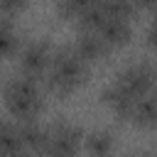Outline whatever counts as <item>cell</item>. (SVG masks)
<instances>
[{
  "mask_svg": "<svg viewBox=\"0 0 157 157\" xmlns=\"http://www.w3.org/2000/svg\"><path fill=\"white\" fill-rule=\"evenodd\" d=\"M0 157H7V155H0Z\"/></svg>",
  "mask_w": 157,
  "mask_h": 157,
  "instance_id": "obj_22",
  "label": "cell"
},
{
  "mask_svg": "<svg viewBox=\"0 0 157 157\" xmlns=\"http://www.w3.org/2000/svg\"><path fill=\"white\" fill-rule=\"evenodd\" d=\"M128 157H147V155H128Z\"/></svg>",
  "mask_w": 157,
  "mask_h": 157,
  "instance_id": "obj_20",
  "label": "cell"
},
{
  "mask_svg": "<svg viewBox=\"0 0 157 157\" xmlns=\"http://www.w3.org/2000/svg\"><path fill=\"white\" fill-rule=\"evenodd\" d=\"M147 44H152L157 49V20H152V25L147 27Z\"/></svg>",
  "mask_w": 157,
  "mask_h": 157,
  "instance_id": "obj_18",
  "label": "cell"
},
{
  "mask_svg": "<svg viewBox=\"0 0 157 157\" xmlns=\"http://www.w3.org/2000/svg\"><path fill=\"white\" fill-rule=\"evenodd\" d=\"M105 20H108L105 10L101 7V2H96L93 7H88V10L76 20V25H78V29H93V32H98L101 25H103Z\"/></svg>",
  "mask_w": 157,
  "mask_h": 157,
  "instance_id": "obj_16",
  "label": "cell"
},
{
  "mask_svg": "<svg viewBox=\"0 0 157 157\" xmlns=\"http://www.w3.org/2000/svg\"><path fill=\"white\" fill-rule=\"evenodd\" d=\"M98 0H56V12L64 20H78L88 7H93Z\"/></svg>",
  "mask_w": 157,
  "mask_h": 157,
  "instance_id": "obj_14",
  "label": "cell"
},
{
  "mask_svg": "<svg viewBox=\"0 0 157 157\" xmlns=\"http://www.w3.org/2000/svg\"><path fill=\"white\" fill-rule=\"evenodd\" d=\"M155 88H157V71H155Z\"/></svg>",
  "mask_w": 157,
  "mask_h": 157,
  "instance_id": "obj_21",
  "label": "cell"
},
{
  "mask_svg": "<svg viewBox=\"0 0 157 157\" xmlns=\"http://www.w3.org/2000/svg\"><path fill=\"white\" fill-rule=\"evenodd\" d=\"M130 120L140 128H152L157 125V88L145 93L142 98H137L135 108H132V115Z\"/></svg>",
  "mask_w": 157,
  "mask_h": 157,
  "instance_id": "obj_10",
  "label": "cell"
},
{
  "mask_svg": "<svg viewBox=\"0 0 157 157\" xmlns=\"http://www.w3.org/2000/svg\"><path fill=\"white\" fill-rule=\"evenodd\" d=\"M20 47H22V39H20V32L15 29V22L7 15H2L0 17V59L17 54Z\"/></svg>",
  "mask_w": 157,
  "mask_h": 157,
  "instance_id": "obj_12",
  "label": "cell"
},
{
  "mask_svg": "<svg viewBox=\"0 0 157 157\" xmlns=\"http://www.w3.org/2000/svg\"><path fill=\"white\" fill-rule=\"evenodd\" d=\"M0 17H2V12H0Z\"/></svg>",
  "mask_w": 157,
  "mask_h": 157,
  "instance_id": "obj_23",
  "label": "cell"
},
{
  "mask_svg": "<svg viewBox=\"0 0 157 157\" xmlns=\"http://www.w3.org/2000/svg\"><path fill=\"white\" fill-rule=\"evenodd\" d=\"M83 142V130L71 123V120H54L49 125V147L44 152V157L49 155H59V157H76V150Z\"/></svg>",
  "mask_w": 157,
  "mask_h": 157,
  "instance_id": "obj_4",
  "label": "cell"
},
{
  "mask_svg": "<svg viewBox=\"0 0 157 157\" xmlns=\"http://www.w3.org/2000/svg\"><path fill=\"white\" fill-rule=\"evenodd\" d=\"M74 47L88 64L91 61H101L113 52V47L101 37V32H93V29H78L76 37H74Z\"/></svg>",
  "mask_w": 157,
  "mask_h": 157,
  "instance_id": "obj_7",
  "label": "cell"
},
{
  "mask_svg": "<svg viewBox=\"0 0 157 157\" xmlns=\"http://www.w3.org/2000/svg\"><path fill=\"white\" fill-rule=\"evenodd\" d=\"M113 132L110 130H91L83 135V147L91 157H110L113 152Z\"/></svg>",
  "mask_w": 157,
  "mask_h": 157,
  "instance_id": "obj_11",
  "label": "cell"
},
{
  "mask_svg": "<svg viewBox=\"0 0 157 157\" xmlns=\"http://www.w3.org/2000/svg\"><path fill=\"white\" fill-rule=\"evenodd\" d=\"M155 71L157 66H152L147 59H135L115 74V81L125 86L135 98H142L145 93L155 91Z\"/></svg>",
  "mask_w": 157,
  "mask_h": 157,
  "instance_id": "obj_5",
  "label": "cell"
},
{
  "mask_svg": "<svg viewBox=\"0 0 157 157\" xmlns=\"http://www.w3.org/2000/svg\"><path fill=\"white\" fill-rule=\"evenodd\" d=\"M101 7L105 10L108 17H123V20H130L137 10L135 0H98Z\"/></svg>",
  "mask_w": 157,
  "mask_h": 157,
  "instance_id": "obj_15",
  "label": "cell"
},
{
  "mask_svg": "<svg viewBox=\"0 0 157 157\" xmlns=\"http://www.w3.org/2000/svg\"><path fill=\"white\" fill-rule=\"evenodd\" d=\"M101 101H103V103L115 113V118H120V120H128V118L132 115L135 103H137V98H135L125 86H120L115 78H113L110 83L103 86V91H101Z\"/></svg>",
  "mask_w": 157,
  "mask_h": 157,
  "instance_id": "obj_6",
  "label": "cell"
},
{
  "mask_svg": "<svg viewBox=\"0 0 157 157\" xmlns=\"http://www.w3.org/2000/svg\"><path fill=\"white\" fill-rule=\"evenodd\" d=\"M17 150H25L17 120H0V155H12Z\"/></svg>",
  "mask_w": 157,
  "mask_h": 157,
  "instance_id": "obj_13",
  "label": "cell"
},
{
  "mask_svg": "<svg viewBox=\"0 0 157 157\" xmlns=\"http://www.w3.org/2000/svg\"><path fill=\"white\" fill-rule=\"evenodd\" d=\"M88 74H91L88 61L76 52V47L61 44V47H54L52 64L42 81H44L47 91H52L56 96H69L88 78Z\"/></svg>",
  "mask_w": 157,
  "mask_h": 157,
  "instance_id": "obj_1",
  "label": "cell"
},
{
  "mask_svg": "<svg viewBox=\"0 0 157 157\" xmlns=\"http://www.w3.org/2000/svg\"><path fill=\"white\" fill-rule=\"evenodd\" d=\"M101 37L113 47V49H118V47H123V44H128L130 42V37H132V25H130V20H123V17H108L103 25H101Z\"/></svg>",
  "mask_w": 157,
  "mask_h": 157,
  "instance_id": "obj_9",
  "label": "cell"
},
{
  "mask_svg": "<svg viewBox=\"0 0 157 157\" xmlns=\"http://www.w3.org/2000/svg\"><path fill=\"white\" fill-rule=\"evenodd\" d=\"M27 2L29 0H0V12L2 15H17V12H22L25 7H27Z\"/></svg>",
  "mask_w": 157,
  "mask_h": 157,
  "instance_id": "obj_17",
  "label": "cell"
},
{
  "mask_svg": "<svg viewBox=\"0 0 157 157\" xmlns=\"http://www.w3.org/2000/svg\"><path fill=\"white\" fill-rule=\"evenodd\" d=\"M52 56H54V44L47 37H32V39L22 42V47L17 52V64H20L22 74L42 81L52 64Z\"/></svg>",
  "mask_w": 157,
  "mask_h": 157,
  "instance_id": "obj_3",
  "label": "cell"
},
{
  "mask_svg": "<svg viewBox=\"0 0 157 157\" xmlns=\"http://www.w3.org/2000/svg\"><path fill=\"white\" fill-rule=\"evenodd\" d=\"M2 103L7 113L15 120H34L44 110V93L39 86V78L27 76V74H15L7 76L0 86Z\"/></svg>",
  "mask_w": 157,
  "mask_h": 157,
  "instance_id": "obj_2",
  "label": "cell"
},
{
  "mask_svg": "<svg viewBox=\"0 0 157 157\" xmlns=\"http://www.w3.org/2000/svg\"><path fill=\"white\" fill-rule=\"evenodd\" d=\"M137 7H157V0H135Z\"/></svg>",
  "mask_w": 157,
  "mask_h": 157,
  "instance_id": "obj_19",
  "label": "cell"
},
{
  "mask_svg": "<svg viewBox=\"0 0 157 157\" xmlns=\"http://www.w3.org/2000/svg\"><path fill=\"white\" fill-rule=\"evenodd\" d=\"M17 125H20V137H22L25 150L44 157V152L49 147V125H42L37 118L34 120H17Z\"/></svg>",
  "mask_w": 157,
  "mask_h": 157,
  "instance_id": "obj_8",
  "label": "cell"
}]
</instances>
